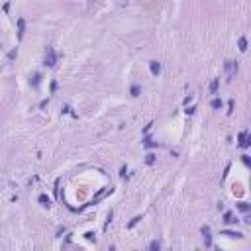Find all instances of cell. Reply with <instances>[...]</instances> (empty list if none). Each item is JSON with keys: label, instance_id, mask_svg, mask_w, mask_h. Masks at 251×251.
Listing matches in <instances>:
<instances>
[{"label": "cell", "instance_id": "9c48e42d", "mask_svg": "<svg viewBox=\"0 0 251 251\" xmlns=\"http://www.w3.org/2000/svg\"><path fill=\"white\" fill-rule=\"evenodd\" d=\"M218 86H220V79H214L212 83H210V92L216 94V92H218Z\"/></svg>", "mask_w": 251, "mask_h": 251}, {"label": "cell", "instance_id": "8fae6325", "mask_svg": "<svg viewBox=\"0 0 251 251\" xmlns=\"http://www.w3.org/2000/svg\"><path fill=\"white\" fill-rule=\"evenodd\" d=\"M143 145L147 147V149H151V147H157V141H153V139L145 137V139H143Z\"/></svg>", "mask_w": 251, "mask_h": 251}, {"label": "cell", "instance_id": "30bf717a", "mask_svg": "<svg viewBox=\"0 0 251 251\" xmlns=\"http://www.w3.org/2000/svg\"><path fill=\"white\" fill-rule=\"evenodd\" d=\"M224 222H226V224H235L238 220H233V214H232V212H226V214H224Z\"/></svg>", "mask_w": 251, "mask_h": 251}, {"label": "cell", "instance_id": "7402d4cb", "mask_svg": "<svg viewBox=\"0 0 251 251\" xmlns=\"http://www.w3.org/2000/svg\"><path fill=\"white\" fill-rule=\"evenodd\" d=\"M85 238H86L88 241H92V239H94V233H92V232H86V233H85Z\"/></svg>", "mask_w": 251, "mask_h": 251}, {"label": "cell", "instance_id": "ac0fdd59", "mask_svg": "<svg viewBox=\"0 0 251 251\" xmlns=\"http://www.w3.org/2000/svg\"><path fill=\"white\" fill-rule=\"evenodd\" d=\"M139 220H141V216H136V218H131V220H130V224H128V228H134V226L139 222Z\"/></svg>", "mask_w": 251, "mask_h": 251}, {"label": "cell", "instance_id": "7c38bea8", "mask_svg": "<svg viewBox=\"0 0 251 251\" xmlns=\"http://www.w3.org/2000/svg\"><path fill=\"white\" fill-rule=\"evenodd\" d=\"M239 51H241V53L247 51V39L245 38H239Z\"/></svg>", "mask_w": 251, "mask_h": 251}, {"label": "cell", "instance_id": "277c9868", "mask_svg": "<svg viewBox=\"0 0 251 251\" xmlns=\"http://www.w3.org/2000/svg\"><path fill=\"white\" fill-rule=\"evenodd\" d=\"M149 71H151V75H159L161 73V63L159 61H151L149 63Z\"/></svg>", "mask_w": 251, "mask_h": 251}, {"label": "cell", "instance_id": "6da1fadb", "mask_svg": "<svg viewBox=\"0 0 251 251\" xmlns=\"http://www.w3.org/2000/svg\"><path fill=\"white\" fill-rule=\"evenodd\" d=\"M226 80L228 83H232L235 79V73H238V61H226Z\"/></svg>", "mask_w": 251, "mask_h": 251}, {"label": "cell", "instance_id": "8992f818", "mask_svg": "<svg viewBox=\"0 0 251 251\" xmlns=\"http://www.w3.org/2000/svg\"><path fill=\"white\" fill-rule=\"evenodd\" d=\"M24 29H26V22H24V18H20L18 20V38L20 39L24 38Z\"/></svg>", "mask_w": 251, "mask_h": 251}, {"label": "cell", "instance_id": "3957f363", "mask_svg": "<svg viewBox=\"0 0 251 251\" xmlns=\"http://www.w3.org/2000/svg\"><path fill=\"white\" fill-rule=\"evenodd\" d=\"M202 235H204V239H206V245H212V235H210V228L208 226H202Z\"/></svg>", "mask_w": 251, "mask_h": 251}, {"label": "cell", "instance_id": "2e32d148", "mask_svg": "<svg viewBox=\"0 0 251 251\" xmlns=\"http://www.w3.org/2000/svg\"><path fill=\"white\" fill-rule=\"evenodd\" d=\"M238 208H239L241 212H249V204H247V202H239Z\"/></svg>", "mask_w": 251, "mask_h": 251}, {"label": "cell", "instance_id": "9a60e30c", "mask_svg": "<svg viewBox=\"0 0 251 251\" xmlns=\"http://www.w3.org/2000/svg\"><path fill=\"white\" fill-rule=\"evenodd\" d=\"M145 163H147V165H153V163H155V155H153V153H147Z\"/></svg>", "mask_w": 251, "mask_h": 251}, {"label": "cell", "instance_id": "7a4b0ae2", "mask_svg": "<svg viewBox=\"0 0 251 251\" xmlns=\"http://www.w3.org/2000/svg\"><path fill=\"white\" fill-rule=\"evenodd\" d=\"M45 65L47 67H55L57 65V55H55L53 47H47V51H45Z\"/></svg>", "mask_w": 251, "mask_h": 251}, {"label": "cell", "instance_id": "5bb4252c", "mask_svg": "<svg viewBox=\"0 0 251 251\" xmlns=\"http://www.w3.org/2000/svg\"><path fill=\"white\" fill-rule=\"evenodd\" d=\"M149 249H151V251H159V249H161V243H159V241H151V243H149Z\"/></svg>", "mask_w": 251, "mask_h": 251}, {"label": "cell", "instance_id": "e0dca14e", "mask_svg": "<svg viewBox=\"0 0 251 251\" xmlns=\"http://www.w3.org/2000/svg\"><path fill=\"white\" fill-rule=\"evenodd\" d=\"M212 108H216V110L222 108V100H220V98H214V100H212Z\"/></svg>", "mask_w": 251, "mask_h": 251}, {"label": "cell", "instance_id": "603a6c76", "mask_svg": "<svg viewBox=\"0 0 251 251\" xmlns=\"http://www.w3.org/2000/svg\"><path fill=\"white\" fill-rule=\"evenodd\" d=\"M184 112H187V114H194V112H196V108H194V106H190V108L184 110Z\"/></svg>", "mask_w": 251, "mask_h": 251}, {"label": "cell", "instance_id": "ba28073f", "mask_svg": "<svg viewBox=\"0 0 251 251\" xmlns=\"http://www.w3.org/2000/svg\"><path fill=\"white\" fill-rule=\"evenodd\" d=\"M38 200H39V204H41V206H47V208L51 206V200L47 198V194H39V198H38Z\"/></svg>", "mask_w": 251, "mask_h": 251}, {"label": "cell", "instance_id": "52a82bcc", "mask_svg": "<svg viewBox=\"0 0 251 251\" xmlns=\"http://www.w3.org/2000/svg\"><path fill=\"white\" fill-rule=\"evenodd\" d=\"M249 145H251V137H249V134H247V136H245V137H243L241 141H239V147H241V149H247Z\"/></svg>", "mask_w": 251, "mask_h": 251}, {"label": "cell", "instance_id": "44dd1931", "mask_svg": "<svg viewBox=\"0 0 251 251\" xmlns=\"http://www.w3.org/2000/svg\"><path fill=\"white\" fill-rule=\"evenodd\" d=\"M241 161H243V165H247V167H249V163H251V161H249V157H247V155H241Z\"/></svg>", "mask_w": 251, "mask_h": 251}, {"label": "cell", "instance_id": "4fadbf2b", "mask_svg": "<svg viewBox=\"0 0 251 251\" xmlns=\"http://www.w3.org/2000/svg\"><path fill=\"white\" fill-rule=\"evenodd\" d=\"M130 92H131V96H139V92H141V88H139L137 85H131V88H130Z\"/></svg>", "mask_w": 251, "mask_h": 251}, {"label": "cell", "instance_id": "5b68a950", "mask_svg": "<svg viewBox=\"0 0 251 251\" xmlns=\"http://www.w3.org/2000/svg\"><path fill=\"white\" fill-rule=\"evenodd\" d=\"M220 235H226V238H238V239L243 238V233H239V232H230V230H224Z\"/></svg>", "mask_w": 251, "mask_h": 251}, {"label": "cell", "instance_id": "d6986e66", "mask_svg": "<svg viewBox=\"0 0 251 251\" xmlns=\"http://www.w3.org/2000/svg\"><path fill=\"white\" fill-rule=\"evenodd\" d=\"M16 57H18V49H12L8 53V61H12V59H16Z\"/></svg>", "mask_w": 251, "mask_h": 251}, {"label": "cell", "instance_id": "ffe728a7", "mask_svg": "<svg viewBox=\"0 0 251 251\" xmlns=\"http://www.w3.org/2000/svg\"><path fill=\"white\" fill-rule=\"evenodd\" d=\"M39 80H41V75H35V77L32 79V85H33V86H38V85H39Z\"/></svg>", "mask_w": 251, "mask_h": 251}]
</instances>
